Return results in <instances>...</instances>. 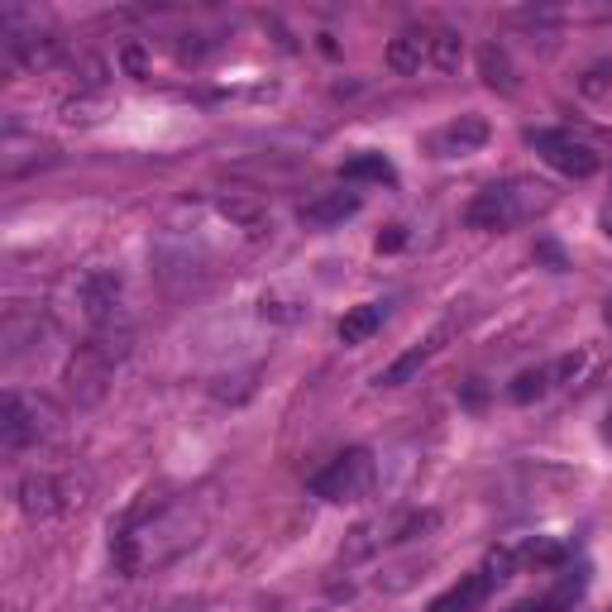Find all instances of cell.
<instances>
[{
    "label": "cell",
    "mask_w": 612,
    "mask_h": 612,
    "mask_svg": "<svg viewBox=\"0 0 612 612\" xmlns=\"http://www.w3.org/2000/svg\"><path fill=\"white\" fill-rule=\"evenodd\" d=\"M550 201V192L541 182H507V187H488L469 201V225L474 230H512L517 220H526L531 211H541Z\"/></svg>",
    "instance_id": "cell-1"
},
{
    "label": "cell",
    "mask_w": 612,
    "mask_h": 612,
    "mask_svg": "<svg viewBox=\"0 0 612 612\" xmlns=\"http://www.w3.org/2000/svg\"><path fill=\"white\" fill-rule=\"evenodd\" d=\"M369 483H373V455L369 450H345V455H335L311 479V493L316 498H326V503H359L364 493H369Z\"/></svg>",
    "instance_id": "cell-2"
},
{
    "label": "cell",
    "mask_w": 612,
    "mask_h": 612,
    "mask_svg": "<svg viewBox=\"0 0 612 612\" xmlns=\"http://www.w3.org/2000/svg\"><path fill=\"white\" fill-rule=\"evenodd\" d=\"M526 144L541 153L555 173L574 177V182H584V177H593L598 168H603L598 149H593V144H584V139H574V134H565V130H531V134H526Z\"/></svg>",
    "instance_id": "cell-3"
},
{
    "label": "cell",
    "mask_w": 612,
    "mask_h": 612,
    "mask_svg": "<svg viewBox=\"0 0 612 612\" xmlns=\"http://www.w3.org/2000/svg\"><path fill=\"white\" fill-rule=\"evenodd\" d=\"M125 350H110V340H91L82 350L72 354V364H67V388L77 402H96V397L106 393L110 383V364L120 359Z\"/></svg>",
    "instance_id": "cell-4"
},
{
    "label": "cell",
    "mask_w": 612,
    "mask_h": 612,
    "mask_svg": "<svg viewBox=\"0 0 612 612\" xmlns=\"http://www.w3.org/2000/svg\"><path fill=\"white\" fill-rule=\"evenodd\" d=\"M82 488L72 493V483L53 479V474H29L20 483V507L29 517H53V512H67V507H82Z\"/></svg>",
    "instance_id": "cell-5"
},
{
    "label": "cell",
    "mask_w": 612,
    "mask_h": 612,
    "mask_svg": "<svg viewBox=\"0 0 612 612\" xmlns=\"http://www.w3.org/2000/svg\"><path fill=\"white\" fill-rule=\"evenodd\" d=\"M34 436H39V412L29 416V402L20 393H5V402H0V445L20 450Z\"/></svg>",
    "instance_id": "cell-6"
},
{
    "label": "cell",
    "mask_w": 612,
    "mask_h": 612,
    "mask_svg": "<svg viewBox=\"0 0 612 612\" xmlns=\"http://www.w3.org/2000/svg\"><path fill=\"white\" fill-rule=\"evenodd\" d=\"M388 72H397V77H412V72H421V67L431 63V34L426 29H402L393 44H388Z\"/></svg>",
    "instance_id": "cell-7"
},
{
    "label": "cell",
    "mask_w": 612,
    "mask_h": 612,
    "mask_svg": "<svg viewBox=\"0 0 612 612\" xmlns=\"http://www.w3.org/2000/svg\"><path fill=\"white\" fill-rule=\"evenodd\" d=\"M354 211H359V197H354V192H321L316 201H306L302 211H297V220L311 225V230H326V225L350 220Z\"/></svg>",
    "instance_id": "cell-8"
},
{
    "label": "cell",
    "mask_w": 612,
    "mask_h": 612,
    "mask_svg": "<svg viewBox=\"0 0 612 612\" xmlns=\"http://www.w3.org/2000/svg\"><path fill=\"white\" fill-rule=\"evenodd\" d=\"M488 589H493V579H488V574H464L455 589L440 593L436 603H431V612H474V608H483Z\"/></svg>",
    "instance_id": "cell-9"
},
{
    "label": "cell",
    "mask_w": 612,
    "mask_h": 612,
    "mask_svg": "<svg viewBox=\"0 0 612 612\" xmlns=\"http://www.w3.org/2000/svg\"><path fill=\"white\" fill-rule=\"evenodd\" d=\"M479 72H483V87L503 91V96L517 91V67H512V58H507L503 44H483L479 48Z\"/></svg>",
    "instance_id": "cell-10"
},
{
    "label": "cell",
    "mask_w": 612,
    "mask_h": 612,
    "mask_svg": "<svg viewBox=\"0 0 612 612\" xmlns=\"http://www.w3.org/2000/svg\"><path fill=\"white\" fill-rule=\"evenodd\" d=\"M488 139V125H483L479 115H459L455 125H445L436 134V149L440 153H474Z\"/></svg>",
    "instance_id": "cell-11"
},
{
    "label": "cell",
    "mask_w": 612,
    "mask_h": 612,
    "mask_svg": "<svg viewBox=\"0 0 612 612\" xmlns=\"http://www.w3.org/2000/svg\"><path fill=\"white\" fill-rule=\"evenodd\" d=\"M378 326H383V306H378V302L354 306V311H345V316H340V345H364V340H373V335H378Z\"/></svg>",
    "instance_id": "cell-12"
},
{
    "label": "cell",
    "mask_w": 612,
    "mask_h": 612,
    "mask_svg": "<svg viewBox=\"0 0 612 612\" xmlns=\"http://www.w3.org/2000/svg\"><path fill=\"white\" fill-rule=\"evenodd\" d=\"M431 354H436V340H426V345H416V350H407V354H402V359H393L388 369L378 373V383H383V388H402V383H412L416 373H421V364H426Z\"/></svg>",
    "instance_id": "cell-13"
},
{
    "label": "cell",
    "mask_w": 612,
    "mask_h": 612,
    "mask_svg": "<svg viewBox=\"0 0 612 612\" xmlns=\"http://www.w3.org/2000/svg\"><path fill=\"white\" fill-rule=\"evenodd\" d=\"M459 63H464V39L455 29H436L431 34V67L436 72H459Z\"/></svg>",
    "instance_id": "cell-14"
},
{
    "label": "cell",
    "mask_w": 612,
    "mask_h": 612,
    "mask_svg": "<svg viewBox=\"0 0 612 612\" xmlns=\"http://www.w3.org/2000/svg\"><path fill=\"white\" fill-rule=\"evenodd\" d=\"M550 388V369H522L517 378H512V388H507V397L517 402V407H531V402H541Z\"/></svg>",
    "instance_id": "cell-15"
},
{
    "label": "cell",
    "mask_w": 612,
    "mask_h": 612,
    "mask_svg": "<svg viewBox=\"0 0 612 612\" xmlns=\"http://www.w3.org/2000/svg\"><path fill=\"white\" fill-rule=\"evenodd\" d=\"M345 177L350 182H393V163L383 153H359V158L345 163Z\"/></svg>",
    "instance_id": "cell-16"
},
{
    "label": "cell",
    "mask_w": 612,
    "mask_h": 612,
    "mask_svg": "<svg viewBox=\"0 0 612 612\" xmlns=\"http://www.w3.org/2000/svg\"><path fill=\"white\" fill-rule=\"evenodd\" d=\"M220 216L235 220V225H244L249 235H263V230H268V216H263L254 201H244V197H225V201H220Z\"/></svg>",
    "instance_id": "cell-17"
},
{
    "label": "cell",
    "mask_w": 612,
    "mask_h": 612,
    "mask_svg": "<svg viewBox=\"0 0 612 612\" xmlns=\"http://www.w3.org/2000/svg\"><path fill=\"white\" fill-rule=\"evenodd\" d=\"M259 316L263 321H283V326H292V321H302L306 311L297 302H278V297H263L259 302Z\"/></svg>",
    "instance_id": "cell-18"
},
{
    "label": "cell",
    "mask_w": 612,
    "mask_h": 612,
    "mask_svg": "<svg viewBox=\"0 0 612 612\" xmlns=\"http://www.w3.org/2000/svg\"><path fill=\"white\" fill-rule=\"evenodd\" d=\"M579 91L584 96H608L612 91V63H593L584 77H579Z\"/></svg>",
    "instance_id": "cell-19"
},
{
    "label": "cell",
    "mask_w": 612,
    "mask_h": 612,
    "mask_svg": "<svg viewBox=\"0 0 612 612\" xmlns=\"http://www.w3.org/2000/svg\"><path fill=\"white\" fill-rule=\"evenodd\" d=\"M436 526V512H416V517H407V522L397 526L393 541H412V536H421V531H431Z\"/></svg>",
    "instance_id": "cell-20"
},
{
    "label": "cell",
    "mask_w": 612,
    "mask_h": 612,
    "mask_svg": "<svg viewBox=\"0 0 612 612\" xmlns=\"http://www.w3.org/2000/svg\"><path fill=\"white\" fill-rule=\"evenodd\" d=\"M512 565H517V555H512V550H493V560H488V579H507Z\"/></svg>",
    "instance_id": "cell-21"
},
{
    "label": "cell",
    "mask_w": 612,
    "mask_h": 612,
    "mask_svg": "<svg viewBox=\"0 0 612 612\" xmlns=\"http://www.w3.org/2000/svg\"><path fill=\"white\" fill-rule=\"evenodd\" d=\"M402 244H407V230H402V225H388V235H378V254H393Z\"/></svg>",
    "instance_id": "cell-22"
},
{
    "label": "cell",
    "mask_w": 612,
    "mask_h": 612,
    "mask_svg": "<svg viewBox=\"0 0 612 612\" xmlns=\"http://www.w3.org/2000/svg\"><path fill=\"white\" fill-rule=\"evenodd\" d=\"M579 369H584V354H565V359L550 369V378H560V383H565V378H574Z\"/></svg>",
    "instance_id": "cell-23"
},
{
    "label": "cell",
    "mask_w": 612,
    "mask_h": 612,
    "mask_svg": "<svg viewBox=\"0 0 612 612\" xmlns=\"http://www.w3.org/2000/svg\"><path fill=\"white\" fill-rule=\"evenodd\" d=\"M536 259H546L550 268H565V254H560V249H555V244H550V240H541V244H536Z\"/></svg>",
    "instance_id": "cell-24"
},
{
    "label": "cell",
    "mask_w": 612,
    "mask_h": 612,
    "mask_svg": "<svg viewBox=\"0 0 612 612\" xmlns=\"http://www.w3.org/2000/svg\"><path fill=\"white\" fill-rule=\"evenodd\" d=\"M517 612H555V603H541V608H536V603H526V608H517Z\"/></svg>",
    "instance_id": "cell-25"
},
{
    "label": "cell",
    "mask_w": 612,
    "mask_h": 612,
    "mask_svg": "<svg viewBox=\"0 0 612 612\" xmlns=\"http://www.w3.org/2000/svg\"><path fill=\"white\" fill-rule=\"evenodd\" d=\"M603 235H608V240H612V206H608V211H603Z\"/></svg>",
    "instance_id": "cell-26"
},
{
    "label": "cell",
    "mask_w": 612,
    "mask_h": 612,
    "mask_svg": "<svg viewBox=\"0 0 612 612\" xmlns=\"http://www.w3.org/2000/svg\"><path fill=\"white\" fill-rule=\"evenodd\" d=\"M603 436H608V440H612V412H608V426H603Z\"/></svg>",
    "instance_id": "cell-27"
},
{
    "label": "cell",
    "mask_w": 612,
    "mask_h": 612,
    "mask_svg": "<svg viewBox=\"0 0 612 612\" xmlns=\"http://www.w3.org/2000/svg\"><path fill=\"white\" fill-rule=\"evenodd\" d=\"M608 316H612V306H608Z\"/></svg>",
    "instance_id": "cell-28"
}]
</instances>
